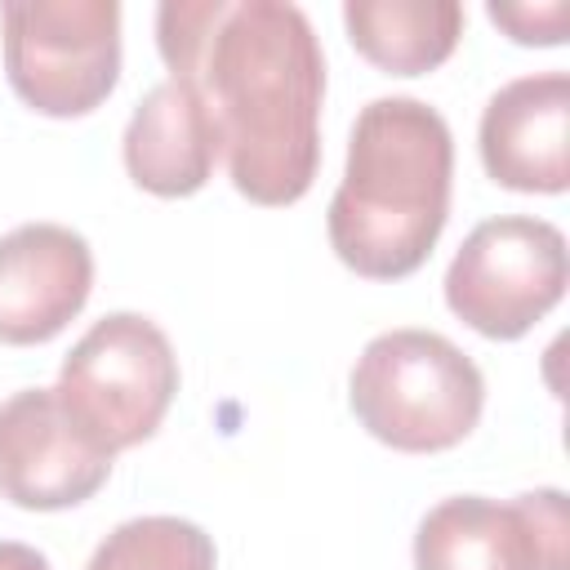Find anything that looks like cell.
<instances>
[{
	"instance_id": "cell-4",
	"label": "cell",
	"mask_w": 570,
	"mask_h": 570,
	"mask_svg": "<svg viewBox=\"0 0 570 570\" xmlns=\"http://www.w3.org/2000/svg\"><path fill=\"white\" fill-rule=\"evenodd\" d=\"M4 76L40 116H85L120 80L116 0H4Z\"/></svg>"
},
{
	"instance_id": "cell-8",
	"label": "cell",
	"mask_w": 570,
	"mask_h": 570,
	"mask_svg": "<svg viewBox=\"0 0 570 570\" xmlns=\"http://www.w3.org/2000/svg\"><path fill=\"white\" fill-rule=\"evenodd\" d=\"M111 454L67 414L53 387H22L0 401V499L27 512H62L94 499Z\"/></svg>"
},
{
	"instance_id": "cell-14",
	"label": "cell",
	"mask_w": 570,
	"mask_h": 570,
	"mask_svg": "<svg viewBox=\"0 0 570 570\" xmlns=\"http://www.w3.org/2000/svg\"><path fill=\"white\" fill-rule=\"evenodd\" d=\"M490 22H499L517 45H561L570 4L548 0V4H490Z\"/></svg>"
},
{
	"instance_id": "cell-9",
	"label": "cell",
	"mask_w": 570,
	"mask_h": 570,
	"mask_svg": "<svg viewBox=\"0 0 570 570\" xmlns=\"http://www.w3.org/2000/svg\"><path fill=\"white\" fill-rule=\"evenodd\" d=\"M94 289L89 240L62 223H22L0 236V343H49Z\"/></svg>"
},
{
	"instance_id": "cell-15",
	"label": "cell",
	"mask_w": 570,
	"mask_h": 570,
	"mask_svg": "<svg viewBox=\"0 0 570 570\" xmlns=\"http://www.w3.org/2000/svg\"><path fill=\"white\" fill-rule=\"evenodd\" d=\"M0 570H49V561H45V552H36L31 543L0 539Z\"/></svg>"
},
{
	"instance_id": "cell-12",
	"label": "cell",
	"mask_w": 570,
	"mask_h": 570,
	"mask_svg": "<svg viewBox=\"0 0 570 570\" xmlns=\"http://www.w3.org/2000/svg\"><path fill=\"white\" fill-rule=\"evenodd\" d=\"M347 40L361 58L392 76H423L441 67L463 36V4L454 0H347Z\"/></svg>"
},
{
	"instance_id": "cell-13",
	"label": "cell",
	"mask_w": 570,
	"mask_h": 570,
	"mask_svg": "<svg viewBox=\"0 0 570 570\" xmlns=\"http://www.w3.org/2000/svg\"><path fill=\"white\" fill-rule=\"evenodd\" d=\"M214 539L183 517H134L116 525L85 570H214Z\"/></svg>"
},
{
	"instance_id": "cell-1",
	"label": "cell",
	"mask_w": 570,
	"mask_h": 570,
	"mask_svg": "<svg viewBox=\"0 0 570 570\" xmlns=\"http://www.w3.org/2000/svg\"><path fill=\"white\" fill-rule=\"evenodd\" d=\"M156 45L223 138L232 187L254 205H294L321 165L325 53L289 0H165Z\"/></svg>"
},
{
	"instance_id": "cell-2",
	"label": "cell",
	"mask_w": 570,
	"mask_h": 570,
	"mask_svg": "<svg viewBox=\"0 0 570 570\" xmlns=\"http://www.w3.org/2000/svg\"><path fill=\"white\" fill-rule=\"evenodd\" d=\"M450 183L454 138L436 107L401 94L365 102L325 214L338 263L370 281L419 272L445 232Z\"/></svg>"
},
{
	"instance_id": "cell-11",
	"label": "cell",
	"mask_w": 570,
	"mask_h": 570,
	"mask_svg": "<svg viewBox=\"0 0 570 570\" xmlns=\"http://www.w3.org/2000/svg\"><path fill=\"white\" fill-rule=\"evenodd\" d=\"M223 156L218 125L187 80H160L125 125V169L151 196H191Z\"/></svg>"
},
{
	"instance_id": "cell-7",
	"label": "cell",
	"mask_w": 570,
	"mask_h": 570,
	"mask_svg": "<svg viewBox=\"0 0 570 570\" xmlns=\"http://www.w3.org/2000/svg\"><path fill=\"white\" fill-rule=\"evenodd\" d=\"M414 570H570V512L561 490L512 503L485 494L441 499L414 534Z\"/></svg>"
},
{
	"instance_id": "cell-6",
	"label": "cell",
	"mask_w": 570,
	"mask_h": 570,
	"mask_svg": "<svg viewBox=\"0 0 570 570\" xmlns=\"http://www.w3.org/2000/svg\"><path fill=\"white\" fill-rule=\"evenodd\" d=\"M566 236L548 218L503 214L468 232L450 272V312L485 338H521L566 294Z\"/></svg>"
},
{
	"instance_id": "cell-10",
	"label": "cell",
	"mask_w": 570,
	"mask_h": 570,
	"mask_svg": "<svg viewBox=\"0 0 570 570\" xmlns=\"http://www.w3.org/2000/svg\"><path fill=\"white\" fill-rule=\"evenodd\" d=\"M485 174L508 191L557 196L570 187V76L508 80L481 111Z\"/></svg>"
},
{
	"instance_id": "cell-3",
	"label": "cell",
	"mask_w": 570,
	"mask_h": 570,
	"mask_svg": "<svg viewBox=\"0 0 570 570\" xmlns=\"http://www.w3.org/2000/svg\"><path fill=\"white\" fill-rule=\"evenodd\" d=\"M347 401L374 441L401 454H436L476 428L485 379L476 361L445 334L387 330L356 356Z\"/></svg>"
},
{
	"instance_id": "cell-5",
	"label": "cell",
	"mask_w": 570,
	"mask_h": 570,
	"mask_svg": "<svg viewBox=\"0 0 570 570\" xmlns=\"http://www.w3.org/2000/svg\"><path fill=\"white\" fill-rule=\"evenodd\" d=\"M53 392L67 414L116 459L160 428L178 392V356L156 321L111 312L94 321L67 352Z\"/></svg>"
}]
</instances>
